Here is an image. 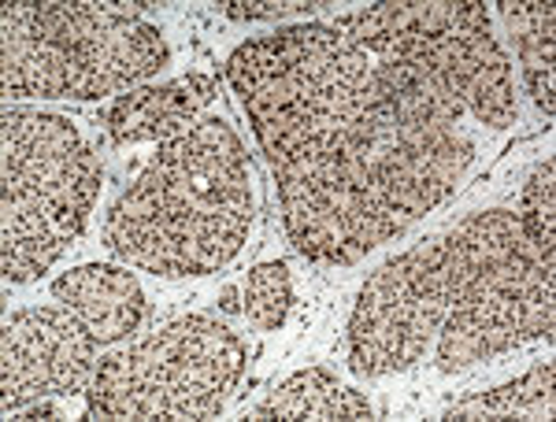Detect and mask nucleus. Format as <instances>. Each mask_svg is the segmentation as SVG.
Wrapping results in <instances>:
<instances>
[{"label": "nucleus", "instance_id": "f257e3e1", "mask_svg": "<svg viewBox=\"0 0 556 422\" xmlns=\"http://www.w3.org/2000/svg\"><path fill=\"white\" fill-rule=\"evenodd\" d=\"M523 238L508 208L479 212L367 274L349 319V367L361 379L397 374L427 359L453 300L486 259Z\"/></svg>", "mask_w": 556, "mask_h": 422}, {"label": "nucleus", "instance_id": "f03ea898", "mask_svg": "<svg viewBox=\"0 0 556 422\" xmlns=\"http://www.w3.org/2000/svg\"><path fill=\"white\" fill-rule=\"evenodd\" d=\"M245 341L212 316H182L152 337L101 356L86 389L89 419L204 422L245 371Z\"/></svg>", "mask_w": 556, "mask_h": 422}, {"label": "nucleus", "instance_id": "7ed1b4c3", "mask_svg": "<svg viewBox=\"0 0 556 422\" xmlns=\"http://www.w3.org/2000/svg\"><path fill=\"white\" fill-rule=\"evenodd\" d=\"M146 175L186 278L219 271L241 253L253 222V190L245 145L230 123L197 119L190 133L160 145Z\"/></svg>", "mask_w": 556, "mask_h": 422}, {"label": "nucleus", "instance_id": "20e7f679", "mask_svg": "<svg viewBox=\"0 0 556 422\" xmlns=\"http://www.w3.org/2000/svg\"><path fill=\"white\" fill-rule=\"evenodd\" d=\"M538 337H556V267L523 233L513 248L486 259L453 300L434 337V359L438 371L453 374Z\"/></svg>", "mask_w": 556, "mask_h": 422}, {"label": "nucleus", "instance_id": "39448f33", "mask_svg": "<svg viewBox=\"0 0 556 422\" xmlns=\"http://www.w3.org/2000/svg\"><path fill=\"white\" fill-rule=\"evenodd\" d=\"M141 4H93V0H45L34 4L41 30L64 49L67 97L97 101L130 93L167 64V41L141 20Z\"/></svg>", "mask_w": 556, "mask_h": 422}, {"label": "nucleus", "instance_id": "423d86ee", "mask_svg": "<svg viewBox=\"0 0 556 422\" xmlns=\"http://www.w3.org/2000/svg\"><path fill=\"white\" fill-rule=\"evenodd\" d=\"M0 178H15L67 238L86 230L101 190V159L64 115L12 107L0 115Z\"/></svg>", "mask_w": 556, "mask_h": 422}, {"label": "nucleus", "instance_id": "0eeeda50", "mask_svg": "<svg viewBox=\"0 0 556 422\" xmlns=\"http://www.w3.org/2000/svg\"><path fill=\"white\" fill-rule=\"evenodd\" d=\"M371 60H419L430 64L479 123L505 130L516 123V78L505 49L490 30V12L479 0H460L453 23L430 34H408V38L382 41Z\"/></svg>", "mask_w": 556, "mask_h": 422}, {"label": "nucleus", "instance_id": "6e6552de", "mask_svg": "<svg viewBox=\"0 0 556 422\" xmlns=\"http://www.w3.org/2000/svg\"><path fill=\"white\" fill-rule=\"evenodd\" d=\"M101 363V341L64 304L23 308L4 319L0 389L4 415L41 397H78Z\"/></svg>", "mask_w": 556, "mask_h": 422}, {"label": "nucleus", "instance_id": "1a4fd4ad", "mask_svg": "<svg viewBox=\"0 0 556 422\" xmlns=\"http://www.w3.org/2000/svg\"><path fill=\"white\" fill-rule=\"evenodd\" d=\"M52 296L83 319L101 345H119L146 322V290L138 274L115 264L71 267L52 282Z\"/></svg>", "mask_w": 556, "mask_h": 422}, {"label": "nucleus", "instance_id": "9d476101", "mask_svg": "<svg viewBox=\"0 0 556 422\" xmlns=\"http://www.w3.org/2000/svg\"><path fill=\"white\" fill-rule=\"evenodd\" d=\"M215 97L212 75H186L164 86H138L123 93L108 112V133L115 145L134 141H175L193 130L201 107H208Z\"/></svg>", "mask_w": 556, "mask_h": 422}, {"label": "nucleus", "instance_id": "9b49d317", "mask_svg": "<svg viewBox=\"0 0 556 422\" xmlns=\"http://www.w3.org/2000/svg\"><path fill=\"white\" fill-rule=\"evenodd\" d=\"M71 238L15 178H0V271L8 285L34 282L67 253Z\"/></svg>", "mask_w": 556, "mask_h": 422}, {"label": "nucleus", "instance_id": "f8f14e48", "mask_svg": "<svg viewBox=\"0 0 556 422\" xmlns=\"http://www.w3.org/2000/svg\"><path fill=\"white\" fill-rule=\"evenodd\" d=\"M104 245L108 253L127 259L138 271H149L156 278H186L172 227H167L149 175L130 182V190L112 204L104 219Z\"/></svg>", "mask_w": 556, "mask_h": 422}, {"label": "nucleus", "instance_id": "ddd939ff", "mask_svg": "<svg viewBox=\"0 0 556 422\" xmlns=\"http://www.w3.org/2000/svg\"><path fill=\"white\" fill-rule=\"evenodd\" d=\"M371 404L364 393L349 389L327 371V367H308L298 371L293 379H286L264 404H256L249 411V419H316V422H334V419H371Z\"/></svg>", "mask_w": 556, "mask_h": 422}, {"label": "nucleus", "instance_id": "4468645a", "mask_svg": "<svg viewBox=\"0 0 556 422\" xmlns=\"http://www.w3.org/2000/svg\"><path fill=\"white\" fill-rule=\"evenodd\" d=\"M501 20L516 41L523 64L527 93L534 97L538 112L553 119L556 112V8L549 0H501Z\"/></svg>", "mask_w": 556, "mask_h": 422}, {"label": "nucleus", "instance_id": "2eb2a0df", "mask_svg": "<svg viewBox=\"0 0 556 422\" xmlns=\"http://www.w3.org/2000/svg\"><path fill=\"white\" fill-rule=\"evenodd\" d=\"M556 411V363L542 359L523 379L490 389L482 397L456 404L450 419H486V415H523V419H553Z\"/></svg>", "mask_w": 556, "mask_h": 422}, {"label": "nucleus", "instance_id": "dca6fc26", "mask_svg": "<svg viewBox=\"0 0 556 422\" xmlns=\"http://www.w3.org/2000/svg\"><path fill=\"white\" fill-rule=\"evenodd\" d=\"M519 227H523L527 241L534 245V253L556 267V167L553 159H542L519 196Z\"/></svg>", "mask_w": 556, "mask_h": 422}, {"label": "nucleus", "instance_id": "f3484780", "mask_svg": "<svg viewBox=\"0 0 556 422\" xmlns=\"http://www.w3.org/2000/svg\"><path fill=\"white\" fill-rule=\"evenodd\" d=\"M293 308V282H290V267L282 259H264L256 264L245 278V304L241 311L249 316V322L260 330H278L286 322Z\"/></svg>", "mask_w": 556, "mask_h": 422}, {"label": "nucleus", "instance_id": "a211bd4d", "mask_svg": "<svg viewBox=\"0 0 556 422\" xmlns=\"http://www.w3.org/2000/svg\"><path fill=\"white\" fill-rule=\"evenodd\" d=\"M319 4H278V0H230V4H223V15L235 23H271V20H304L308 23V15H316Z\"/></svg>", "mask_w": 556, "mask_h": 422}, {"label": "nucleus", "instance_id": "6ab92c4d", "mask_svg": "<svg viewBox=\"0 0 556 422\" xmlns=\"http://www.w3.org/2000/svg\"><path fill=\"white\" fill-rule=\"evenodd\" d=\"M8 419H60V408L41 397V400H30V404H23V408L8 411Z\"/></svg>", "mask_w": 556, "mask_h": 422}, {"label": "nucleus", "instance_id": "aec40b11", "mask_svg": "<svg viewBox=\"0 0 556 422\" xmlns=\"http://www.w3.org/2000/svg\"><path fill=\"white\" fill-rule=\"evenodd\" d=\"M223 311H241V304H238V290H223Z\"/></svg>", "mask_w": 556, "mask_h": 422}]
</instances>
